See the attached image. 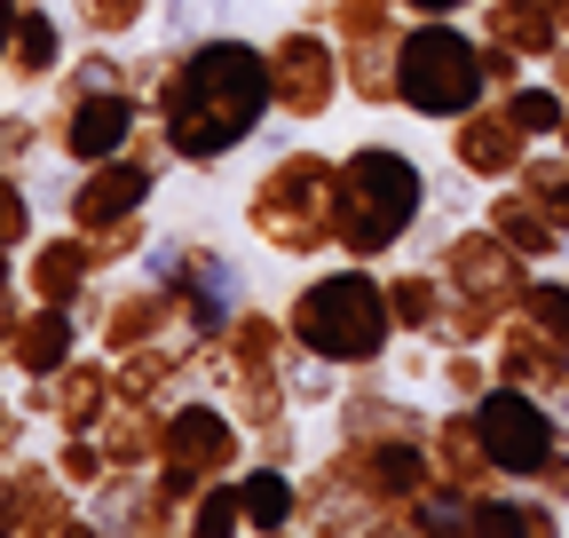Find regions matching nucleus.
Instances as JSON below:
<instances>
[{
	"label": "nucleus",
	"instance_id": "15",
	"mask_svg": "<svg viewBox=\"0 0 569 538\" xmlns=\"http://www.w3.org/2000/svg\"><path fill=\"white\" fill-rule=\"evenodd\" d=\"M332 420H340V444H396V436H427V428H436V412L411 404L403 388H388L380 372H348Z\"/></svg>",
	"mask_w": 569,
	"mask_h": 538
},
{
	"label": "nucleus",
	"instance_id": "38",
	"mask_svg": "<svg viewBox=\"0 0 569 538\" xmlns=\"http://www.w3.org/2000/svg\"><path fill=\"white\" fill-rule=\"evenodd\" d=\"M522 317H538L553 341L569 349V269L561 278H530V293H522Z\"/></svg>",
	"mask_w": 569,
	"mask_h": 538
},
{
	"label": "nucleus",
	"instance_id": "2",
	"mask_svg": "<svg viewBox=\"0 0 569 538\" xmlns=\"http://www.w3.org/2000/svg\"><path fill=\"white\" fill-rule=\"evenodd\" d=\"M284 332H293V349H317L340 372H380L388 349L403 341L380 261H348V253L332 269H317L309 286H293V301H284Z\"/></svg>",
	"mask_w": 569,
	"mask_h": 538
},
{
	"label": "nucleus",
	"instance_id": "14",
	"mask_svg": "<svg viewBox=\"0 0 569 538\" xmlns=\"http://www.w3.org/2000/svg\"><path fill=\"white\" fill-rule=\"evenodd\" d=\"M538 143L515 127V111H507V96H482L467 119H451V167H467L482 190H498V182H515L522 175V159H530Z\"/></svg>",
	"mask_w": 569,
	"mask_h": 538
},
{
	"label": "nucleus",
	"instance_id": "19",
	"mask_svg": "<svg viewBox=\"0 0 569 538\" xmlns=\"http://www.w3.org/2000/svg\"><path fill=\"white\" fill-rule=\"evenodd\" d=\"M490 365H498V380H515V388H538V396H553L561 380H569V349L553 341V332L538 325V317H498V332H490Z\"/></svg>",
	"mask_w": 569,
	"mask_h": 538
},
{
	"label": "nucleus",
	"instance_id": "41",
	"mask_svg": "<svg viewBox=\"0 0 569 538\" xmlns=\"http://www.w3.org/2000/svg\"><path fill=\"white\" fill-rule=\"evenodd\" d=\"M96 246H103V269H119V261H134L142 246H151V222H142V215H127V222H119V230H103Z\"/></svg>",
	"mask_w": 569,
	"mask_h": 538
},
{
	"label": "nucleus",
	"instance_id": "24",
	"mask_svg": "<svg viewBox=\"0 0 569 538\" xmlns=\"http://www.w3.org/2000/svg\"><path fill=\"white\" fill-rule=\"evenodd\" d=\"M340 40V72L356 103H396V48H403V17L396 24H365V32H332Z\"/></svg>",
	"mask_w": 569,
	"mask_h": 538
},
{
	"label": "nucleus",
	"instance_id": "47",
	"mask_svg": "<svg viewBox=\"0 0 569 538\" xmlns=\"http://www.w3.org/2000/svg\"><path fill=\"white\" fill-rule=\"evenodd\" d=\"M9 293H24V278H17V253H0V301Z\"/></svg>",
	"mask_w": 569,
	"mask_h": 538
},
{
	"label": "nucleus",
	"instance_id": "32",
	"mask_svg": "<svg viewBox=\"0 0 569 538\" xmlns=\"http://www.w3.org/2000/svg\"><path fill=\"white\" fill-rule=\"evenodd\" d=\"M40 238V207H32V182L17 167H0V253H24Z\"/></svg>",
	"mask_w": 569,
	"mask_h": 538
},
{
	"label": "nucleus",
	"instance_id": "51",
	"mask_svg": "<svg viewBox=\"0 0 569 538\" xmlns=\"http://www.w3.org/2000/svg\"><path fill=\"white\" fill-rule=\"evenodd\" d=\"M0 167H9V159H0Z\"/></svg>",
	"mask_w": 569,
	"mask_h": 538
},
{
	"label": "nucleus",
	"instance_id": "25",
	"mask_svg": "<svg viewBox=\"0 0 569 538\" xmlns=\"http://www.w3.org/2000/svg\"><path fill=\"white\" fill-rule=\"evenodd\" d=\"M246 530L277 538V530H293L301 522V476L293 467H277V459H246Z\"/></svg>",
	"mask_w": 569,
	"mask_h": 538
},
{
	"label": "nucleus",
	"instance_id": "31",
	"mask_svg": "<svg viewBox=\"0 0 569 538\" xmlns=\"http://www.w3.org/2000/svg\"><path fill=\"white\" fill-rule=\"evenodd\" d=\"M142 17H159V0H71L80 40H127V32H142Z\"/></svg>",
	"mask_w": 569,
	"mask_h": 538
},
{
	"label": "nucleus",
	"instance_id": "33",
	"mask_svg": "<svg viewBox=\"0 0 569 538\" xmlns=\"http://www.w3.org/2000/svg\"><path fill=\"white\" fill-rule=\"evenodd\" d=\"M436 380H443V404H482L490 380H498V365H490V349H443Z\"/></svg>",
	"mask_w": 569,
	"mask_h": 538
},
{
	"label": "nucleus",
	"instance_id": "20",
	"mask_svg": "<svg viewBox=\"0 0 569 538\" xmlns=\"http://www.w3.org/2000/svg\"><path fill=\"white\" fill-rule=\"evenodd\" d=\"M482 222L498 230V238H507L522 261H561V246H569V230H561V215L546 207V198L538 190H522V182H498L490 198H482Z\"/></svg>",
	"mask_w": 569,
	"mask_h": 538
},
{
	"label": "nucleus",
	"instance_id": "39",
	"mask_svg": "<svg viewBox=\"0 0 569 538\" xmlns=\"http://www.w3.org/2000/svg\"><path fill=\"white\" fill-rule=\"evenodd\" d=\"M174 63H182V40H167V48H142V56H127V88H134L142 103H159V96H167V80H174Z\"/></svg>",
	"mask_w": 569,
	"mask_h": 538
},
{
	"label": "nucleus",
	"instance_id": "49",
	"mask_svg": "<svg viewBox=\"0 0 569 538\" xmlns=\"http://www.w3.org/2000/svg\"><path fill=\"white\" fill-rule=\"evenodd\" d=\"M553 17H561V40H569V0H553Z\"/></svg>",
	"mask_w": 569,
	"mask_h": 538
},
{
	"label": "nucleus",
	"instance_id": "29",
	"mask_svg": "<svg viewBox=\"0 0 569 538\" xmlns=\"http://www.w3.org/2000/svg\"><path fill=\"white\" fill-rule=\"evenodd\" d=\"M182 530H190V538H230V530H246V484H238V476H213V484L182 507Z\"/></svg>",
	"mask_w": 569,
	"mask_h": 538
},
{
	"label": "nucleus",
	"instance_id": "1",
	"mask_svg": "<svg viewBox=\"0 0 569 538\" xmlns=\"http://www.w3.org/2000/svg\"><path fill=\"white\" fill-rule=\"evenodd\" d=\"M167 127V151L182 167H222L230 151H246L253 134L277 119V88H269V48H253L246 32H213L190 40L167 96L151 103Z\"/></svg>",
	"mask_w": 569,
	"mask_h": 538
},
{
	"label": "nucleus",
	"instance_id": "30",
	"mask_svg": "<svg viewBox=\"0 0 569 538\" xmlns=\"http://www.w3.org/2000/svg\"><path fill=\"white\" fill-rule=\"evenodd\" d=\"M507 111H515V127L530 134V143H561V127H569V96H561L553 80H522V88H507Z\"/></svg>",
	"mask_w": 569,
	"mask_h": 538
},
{
	"label": "nucleus",
	"instance_id": "37",
	"mask_svg": "<svg viewBox=\"0 0 569 538\" xmlns=\"http://www.w3.org/2000/svg\"><path fill=\"white\" fill-rule=\"evenodd\" d=\"M40 143H56V127H48V119H32V111H0V159H9L17 175L40 159Z\"/></svg>",
	"mask_w": 569,
	"mask_h": 538
},
{
	"label": "nucleus",
	"instance_id": "48",
	"mask_svg": "<svg viewBox=\"0 0 569 538\" xmlns=\"http://www.w3.org/2000/svg\"><path fill=\"white\" fill-rule=\"evenodd\" d=\"M546 404H553V420H561V444H569V380H561V388H553Z\"/></svg>",
	"mask_w": 569,
	"mask_h": 538
},
{
	"label": "nucleus",
	"instance_id": "10",
	"mask_svg": "<svg viewBox=\"0 0 569 538\" xmlns=\"http://www.w3.org/2000/svg\"><path fill=\"white\" fill-rule=\"evenodd\" d=\"M269 88H277V119H301L317 127L340 96H348V72H340V40L309 17L293 32L269 40Z\"/></svg>",
	"mask_w": 569,
	"mask_h": 538
},
{
	"label": "nucleus",
	"instance_id": "5",
	"mask_svg": "<svg viewBox=\"0 0 569 538\" xmlns=\"http://www.w3.org/2000/svg\"><path fill=\"white\" fill-rule=\"evenodd\" d=\"M482 96H490L482 40L459 17H411L403 24V48H396V103L411 119H427V127H451Z\"/></svg>",
	"mask_w": 569,
	"mask_h": 538
},
{
	"label": "nucleus",
	"instance_id": "40",
	"mask_svg": "<svg viewBox=\"0 0 569 538\" xmlns=\"http://www.w3.org/2000/svg\"><path fill=\"white\" fill-rule=\"evenodd\" d=\"M482 72H490V96H507V88H522V72H530V56L482 32Z\"/></svg>",
	"mask_w": 569,
	"mask_h": 538
},
{
	"label": "nucleus",
	"instance_id": "45",
	"mask_svg": "<svg viewBox=\"0 0 569 538\" xmlns=\"http://www.w3.org/2000/svg\"><path fill=\"white\" fill-rule=\"evenodd\" d=\"M403 17H459V9H475V0H396Z\"/></svg>",
	"mask_w": 569,
	"mask_h": 538
},
{
	"label": "nucleus",
	"instance_id": "26",
	"mask_svg": "<svg viewBox=\"0 0 569 538\" xmlns=\"http://www.w3.org/2000/svg\"><path fill=\"white\" fill-rule=\"evenodd\" d=\"M475 32H490V40L522 48L530 63H546V56L561 48V17H553V0H490Z\"/></svg>",
	"mask_w": 569,
	"mask_h": 538
},
{
	"label": "nucleus",
	"instance_id": "50",
	"mask_svg": "<svg viewBox=\"0 0 569 538\" xmlns=\"http://www.w3.org/2000/svg\"><path fill=\"white\" fill-rule=\"evenodd\" d=\"M561 151H569V127H561Z\"/></svg>",
	"mask_w": 569,
	"mask_h": 538
},
{
	"label": "nucleus",
	"instance_id": "21",
	"mask_svg": "<svg viewBox=\"0 0 569 538\" xmlns=\"http://www.w3.org/2000/svg\"><path fill=\"white\" fill-rule=\"evenodd\" d=\"M80 317H71L63 301H32L24 317H17V332H9V365L24 372V380H56L71 357H80Z\"/></svg>",
	"mask_w": 569,
	"mask_h": 538
},
{
	"label": "nucleus",
	"instance_id": "22",
	"mask_svg": "<svg viewBox=\"0 0 569 538\" xmlns=\"http://www.w3.org/2000/svg\"><path fill=\"white\" fill-rule=\"evenodd\" d=\"M71 32H80V24H63L48 0H24L17 40H9V63H0V72H9L17 88H48L63 63H71Z\"/></svg>",
	"mask_w": 569,
	"mask_h": 538
},
{
	"label": "nucleus",
	"instance_id": "43",
	"mask_svg": "<svg viewBox=\"0 0 569 538\" xmlns=\"http://www.w3.org/2000/svg\"><path fill=\"white\" fill-rule=\"evenodd\" d=\"M24 436H32V412L0 396V467H17V459H24Z\"/></svg>",
	"mask_w": 569,
	"mask_h": 538
},
{
	"label": "nucleus",
	"instance_id": "11",
	"mask_svg": "<svg viewBox=\"0 0 569 538\" xmlns=\"http://www.w3.org/2000/svg\"><path fill=\"white\" fill-rule=\"evenodd\" d=\"M142 119H151V103H142L127 80L119 88H96V96H71V103H56V151L71 159V167H96V159H119L134 134H142Z\"/></svg>",
	"mask_w": 569,
	"mask_h": 538
},
{
	"label": "nucleus",
	"instance_id": "36",
	"mask_svg": "<svg viewBox=\"0 0 569 538\" xmlns=\"http://www.w3.org/2000/svg\"><path fill=\"white\" fill-rule=\"evenodd\" d=\"M56 476H63L71 491H96V484L111 476V451H103V436H56Z\"/></svg>",
	"mask_w": 569,
	"mask_h": 538
},
{
	"label": "nucleus",
	"instance_id": "4",
	"mask_svg": "<svg viewBox=\"0 0 569 538\" xmlns=\"http://www.w3.org/2000/svg\"><path fill=\"white\" fill-rule=\"evenodd\" d=\"M246 230L277 261H317L325 246H340V159L277 151L246 190Z\"/></svg>",
	"mask_w": 569,
	"mask_h": 538
},
{
	"label": "nucleus",
	"instance_id": "44",
	"mask_svg": "<svg viewBox=\"0 0 569 538\" xmlns=\"http://www.w3.org/2000/svg\"><path fill=\"white\" fill-rule=\"evenodd\" d=\"M530 491H553V499L569 507V444H561V451H553V459L538 467V484H530Z\"/></svg>",
	"mask_w": 569,
	"mask_h": 538
},
{
	"label": "nucleus",
	"instance_id": "12",
	"mask_svg": "<svg viewBox=\"0 0 569 538\" xmlns=\"http://www.w3.org/2000/svg\"><path fill=\"white\" fill-rule=\"evenodd\" d=\"M80 499H88V491H71V484L56 476V459L0 467V538H63V530H88Z\"/></svg>",
	"mask_w": 569,
	"mask_h": 538
},
{
	"label": "nucleus",
	"instance_id": "6",
	"mask_svg": "<svg viewBox=\"0 0 569 538\" xmlns=\"http://www.w3.org/2000/svg\"><path fill=\"white\" fill-rule=\"evenodd\" d=\"M142 278H159L174 301H182V332L206 349V341H222L230 317H238V261L198 238V230H167L142 246Z\"/></svg>",
	"mask_w": 569,
	"mask_h": 538
},
{
	"label": "nucleus",
	"instance_id": "8",
	"mask_svg": "<svg viewBox=\"0 0 569 538\" xmlns=\"http://www.w3.org/2000/svg\"><path fill=\"white\" fill-rule=\"evenodd\" d=\"M436 269H443V286H451L459 301H482L490 317H515L522 293H530V278H538V261H522V253L498 238L482 215L459 222V230L436 246Z\"/></svg>",
	"mask_w": 569,
	"mask_h": 538
},
{
	"label": "nucleus",
	"instance_id": "23",
	"mask_svg": "<svg viewBox=\"0 0 569 538\" xmlns=\"http://www.w3.org/2000/svg\"><path fill=\"white\" fill-rule=\"evenodd\" d=\"M427 451H436V476H451L459 491H490V484H507L498 476V459L475 428V404H451V412H436V428H427Z\"/></svg>",
	"mask_w": 569,
	"mask_h": 538
},
{
	"label": "nucleus",
	"instance_id": "13",
	"mask_svg": "<svg viewBox=\"0 0 569 538\" xmlns=\"http://www.w3.org/2000/svg\"><path fill=\"white\" fill-rule=\"evenodd\" d=\"M111 404H119V365L103 349L96 357H71L56 380H32L24 388V412L32 420H56V436H96Z\"/></svg>",
	"mask_w": 569,
	"mask_h": 538
},
{
	"label": "nucleus",
	"instance_id": "35",
	"mask_svg": "<svg viewBox=\"0 0 569 538\" xmlns=\"http://www.w3.org/2000/svg\"><path fill=\"white\" fill-rule=\"evenodd\" d=\"M475 190H482V182H475L467 167H443V175H427V215H436L427 230H443V238H451V230H459V215L475 207ZM443 238H436V246H443Z\"/></svg>",
	"mask_w": 569,
	"mask_h": 538
},
{
	"label": "nucleus",
	"instance_id": "16",
	"mask_svg": "<svg viewBox=\"0 0 569 538\" xmlns=\"http://www.w3.org/2000/svg\"><path fill=\"white\" fill-rule=\"evenodd\" d=\"M103 278V246L88 230H56V238H32L24 246V293L32 301H80L88 286Z\"/></svg>",
	"mask_w": 569,
	"mask_h": 538
},
{
	"label": "nucleus",
	"instance_id": "9",
	"mask_svg": "<svg viewBox=\"0 0 569 538\" xmlns=\"http://www.w3.org/2000/svg\"><path fill=\"white\" fill-rule=\"evenodd\" d=\"M475 428L498 459V476L507 484H538V467L561 451V420L538 388H515V380H490V396L475 404Z\"/></svg>",
	"mask_w": 569,
	"mask_h": 538
},
{
	"label": "nucleus",
	"instance_id": "3",
	"mask_svg": "<svg viewBox=\"0 0 569 538\" xmlns=\"http://www.w3.org/2000/svg\"><path fill=\"white\" fill-rule=\"evenodd\" d=\"M427 230V167L403 143H356L340 151V253L388 261Z\"/></svg>",
	"mask_w": 569,
	"mask_h": 538
},
{
	"label": "nucleus",
	"instance_id": "28",
	"mask_svg": "<svg viewBox=\"0 0 569 538\" xmlns=\"http://www.w3.org/2000/svg\"><path fill=\"white\" fill-rule=\"evenodd\" d=\"M388 301H396L403 341H436V325L451 317V286H443V269H396V278H388Z\"/></svg>",
	"mask_w": 569,
	"mask_h": 538
},
{
	"label": "nucleus",
	"instance_id": "27",
	"mask_svg": "<svg viewBox=\"0 0 569 538\" xmlns=\"http://www.w3.org/2000/svg\"><path fill=\"white\" fill-rule=\"evenodd\" d=\"M103 451H111V467H159V436H167V412L159 404H134V396H119L111 412H103Z\"/></svg>",
	"mask_w": 569,
	"mask_h": 538
},
{
	"label": "nucleus",
	"instance_id": "42",
	"mask_svg": "<svg viewBox=\"0 0 569 538\" xmlns=\"http://www.w3.org/2000/svg\"><path fill=\"white\" fill-rule=\"evenodd\" d=\"M253 444H261V459H277V467H301V428H293V412L269 420V428H253Z\"/></svg>",
	"mask_w": 569,
	"mask_h": 538
},
{
	"label": "nucleus",
	"instance_id": "52",
	"mask_svg": "<svg viewBox=\"0 0 569 538\" xmlns=\"http://www.w3.org/2000/svg\"><path fill=\"white\" fill-rule=\"evenodd\" d=\"M309 9H317V0H309Z\"/></svg>",
	"mask_w": 569,
	"mask_h": 538
},
{
	"label": "nucleus",
	"instance_id": "46",
	"mask_svg": "<svg viewBox=\"0 0 569 538\" xmlns=\"http://www.w3.org/2000/svg\"><path fill=\"white\" fill-rule=\"evenodd\" d=\"M17 17H24V0H0V63H9V40H17Z\"/></svg>",
	"mask_w": 569,
	"mask_h": 538
},
{
	"label": "nucleus",
	"instance_id": "17",
	"mask_svg": "<svg viewBox=\"0 0 569 538\" xmlns=\"http://www.w3.org/2000/svg\"><path fill=\"white\" fill-rule=\"evenodd\" d=\"M174 332H182V301L159 278H142V286H119V301L103 309L96 349L103 357H134V349H151V341H174Z\"/></svg>",
	"mask_w": 569,
	"mask_h": 538
},
{
	"label": "nucleus",
	"instance_id": "7",
	"mask_svg": "<svg viewBox=\"0 0 569 538\" xmlns=\"http://www.w3.org/2000/svg\"><path fill=\"white\" fill-rule=\"evenodd\" d=\"M246 420L230 412V404H206V396H182V404H167V436H159V476H167V491L190 507L213 476H238L246 467Z\"/></svg>",
	"mask_w": 569,
	"mask_h": 538
},
{
	"label": "nucleus",
	"instance_id": "18",
	"mask_svg": "<svg viewBox=\"0 0 569 538\" xmlns=\"http://www.w3.org/2000/svg\"><path fill=\"white\" fill-rule=\"evenodd\" d=\"M301 522H309V530H332V538H356V530H380V507H372V491H365V484H356V467H348V451L317 459L309 476H301Z\"/></svg>",
	"mask_w": 569,
	"mask_h": 538
},
{
	"label": "nucleus",
	"instance_id": "34",
	"mask_svg": "<svg viewBox=\"0 0 569 538\" xmlns=\"http://www.w3.org/2000/svg\"><path fill=\"white\" fill-rule=\"evenodd\" d=\"M159 32L167 40H213V32H230V0H159Z\"/></svg>",
	"mask_w": 569,
	"mask_h": 538
}]
</instances>
